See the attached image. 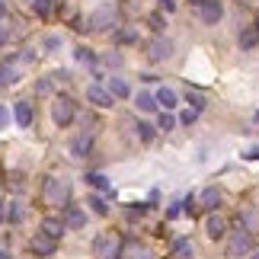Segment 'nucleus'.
<instances>
[{"label": "nucleus", "instance_id": "obj_9", "mask_svg": "<svg viewBox=\"0 0 259 259\" xmlns=\"http://www.w3.org/2000/svg\"><path fill=\"white\" fill-rule=\"evenodd\" d=\"M58 250V240L55 237H48L45 231H38L35 237H32V253H38V256H52Z\"/></svg>", "mask_w": 259, "mask_h": 259}, {"label": "nucleus", "instance_id": "obj_3", "mask_svg": "<svg viewBox=\"0 0 259 259\" xmlns=\"http://www.w3.org/2000/svg\"><path fill=\"white\" fill-rule=\"evenodd\" d=\"M74 115H77V106H74L71 96H58L55 103H52V118H55L58 128H67V125L74 122Z\"/></svg>", "mask_w": 259, "mask_h": 259}, {"label": "nucleus", "instance_id": "obj_35", "mask_svg": "<svg viewBox=\"0 0 259 259\" xmlns=\"http://www.w3.org/2000/svg\"><path fill=\"white\" fill-rule=\"evenodd\" d=\"M35 93H38V96L52 93V80H38V83H35Z\"/></svg>", "mask_w": 259, "mask_h": 259}, {"label": "nucleus", "instance_id": "obj_41", "mask_svg": "<svg viewBox=\"0 0 259 259\" xmlns=\"http://www.w3.org/2000/svg\"><path fill=\"white\" fill-rule=\"evenodd\" d=\"M243 157H246V160H259V147H250V151H246Z\"/></svg>", "mask_w": 259, "mask_h": 259}, {"label": "nucleus", "instance_id": "obj_36", "mask_svg": "<svg viewBox=\"0 0 259 259\" xmlns=\"http://www.w3.org/2000/svg\"><path fill=\"white\" fill-rule=\"evenodd\" d=\"M7 218H10V205L4 202V198H0V224H4V221H7Z\"/></svg>", "mask_w": 259, "mask_h": 259}, {"label": "nucleus", "instance_id": "obj_5", "mask_svg": "<svg viewBox=\"0 0 259 259\" xmlns=\"http://www.w3.org/2000/svg\"><path fill=\"white\" fill-rule=\"evenodd\" d=\"M118 250H122V240L115 234H99L93 240V253L99 259H112V256H118Z\"/></svg>", "mask_w": 259, "mask_h": 259}, {"label": "nucleus", "instance_id": "obj_11", "mask_svg": "<svg viewBox=\"0 0 259 259\" xmlns=\"http://www.w3.org/2000/svg\"><path fill=\"white\" fill-rule=\"evenodd\" d=\"M93 147V132H80L71 138V157H87Z\"/></svg>", "mask_w": 259, "mask_h": 259}, {"label": "nucleus", "instance_id": "obj_45", "mask_svg": "<svg viewBox=\"0 0 259 259\" xmlns=\"http://www.w3.org/2000/svg\"><path fill=\"white\" fill-rule=\"evenodd\" d=\"M0 259H10V256H7V250H0Z\"/></svg>", "mask_w": 259, "mask_h": 259}, {"label": "nucleus", "instance_id": "obj_4", "mask_svg": "<svg viewBox=\"0 0 259 259\" xmlns=\"http://www.w3.org/2000/svg\"><path fill=\"white\" fill-rule=\"evenodd\" d=\"M250 246H253V237L246 227H240V231H234L231 234V240H227V256H234V259H240L250 253Z\"/></svg>", "mask_w": 259, "mask_h": 259}, {"label": "nucleus", "instance_id": "obj_14", "mask_svg": "<svg viewBox=\"0 0 259 259\" xmlns=\"http://www.w3.org/2000/svg\"><path fill=\"white\" fill-rule=\"evenodd\" d=\"M42 231H45L48 237H55V240H61L64 231H67V224L61 221V218H45V221H42Z\"/></svg>", "mask_w": 259, "mask_h": 259}, {"label": "nucleus", "instance_id": "obj_38", "mask_svg": "<svg viewBox=\"0 0 259 259\" xmlns=\"http://www.w3.org/2000/svg\"><path fill=\"white\" fill-rule=\"evenodd\" d=\"M4 125H10V109L0 106V128H4Z\"/></svg>", "mask_w": 259, "mask_h": 259}, {"label": "nucleus", "instance_id": "obj_29", "mask_svg": "<svg viewBox=\"0 0 259 259\" xmlns=\"http://www.w3.org/2000/svg\"><path fill=\"white\" fill-rule=\"evenodd\" d=\"M138 138H141V141H151V138H154V125L141 122V125H138Z\"/></svg>", "mask_w": 259, "mask_h": 259}, {"label": "nucleus", "instance_id": "obj_2", "mask_svg": "<svg viewBox=\"0 0 259 259\" xmlns=\"http://www.w3.org/2000/svg\"><path fill=\"white\" fill-rule=\"evenodd\" d=\"M118 23V7L115 4H103L96 7L93 13L87 19V29H93V32H106V29H112Z\"/></svg>", "mask_w": 259, "mask_h": 259}, {"label": "nucleus", "instance_id": "obj_20", "mask_svg": "<svg viewBox=\"0 0 259 259\" xmlns=\"http://www.w3.org/2000/svg\"><path fill=\"white\" fill-rule=\"evenodd\" d=\"M135 106L141 109V112H157V106H160V103H157V96H151V93H138L135 96Z\"/></svg>", "mask_w": 259, "mask_h": 259}, {"label": "nucleus", "instance_id": "obj_30", "mask_svg": "<svg viewBox=\"0 0 259 259\" xmlns=\"http://www.w3.org/2000/svg\"><path fill=\"white\" fill-rule=\"evenodd\" d=\"M32 7H35V13H38V16H48V13H52V0H35Z\"/></svg>", "mask_w": 259, "mask_h": 259}, {"label": "nucleus", "instance_id": "obj_15", "mask_svg": "<svg viewBox=\"0 0 259 259\" xmlns=\"http://www.w3.org/2000/svg\"><path fill=\"white\" fill-rule=\"evenodd\" d=\"M198 202H202V208H208V211H214L218 205H221V189H205L202 195H198Z\"/></svg>", "mask_w": 259, "mask_h": 259}, {"label": "nucleus", "instance_id": "obj_7", "mask_svg": "<svg viewBox=\"0 0 259 259\" xmlns=\"http://www.w3.org/2000/svg\"><path fill=\"white\" fill-rule=\"evenodd\" d=\"M170 55H173V42H170V38H163V35H157L154 42L147 45V58H151V61H157V64L166 61Z\"/></svg>", "mask_w": 259, "mask_h": 259}, {"label": "nucleus", "instance_id": "obj_6", "mask_svg": "<svg viewBox=\"0 0 259 259\" xmlns=\"http://www.w3.org/2000/svg\"><path fill=\"white\" fill-rule=\"evenodd\" d=\"M224 16V4L221 0H202L198 4V19H202L205 26H218Z\"/></svg>", "mask_w": 259, "mask_h": 259}, {"label": "nucleus", "instance_id": "obj_17", "mask_svg": "<svg viewBox=\"0 0 259 259\" xmlns=\"http://www.w3.org/2000/svg\"><path fill=\"white\" fill-rule=\"evenodd\" d=\"M195 256V246H192V240H176L173 243V259H192Z\"/></svg>", "mask_w": 259, "mask_h": 259}, {"label": "nucleus", "instance_id": "obj_37", "mask_svg": "<svg viewBox=\"0 0 259 259\" xmlns=\"http://www.w3.org/2000/svg\"><path fill=\"white\" fill-rule=\"evenodd\" d=\"M157 4H160V10H166V13H173V10H176V0H157Z\"/></svg>", "mask_w": 259, "mask_h": 259}, {"label": "nucleus", "instance_id": "obj_26", "mask_svg": "<svg viewBox=\"0 0 259 259\" xmlns=\"http://www.w3.org/2000/svg\"><path fill=\"white\" fill-rule=\"evenodd\" d=\"M157 128H160V132H173V128H176V118L170 112H163L160 118H157Z\"/></svg>", "mask_w": 259, "mask_h": 259}, {"label": "nucleus", "instance_id": "obj_42", "mask_svg": "<svg viewBox=\"0 0 259 259\" xmlns=\"http://www.w3.org/2000/svg\"><path fill=\"white\" fill-rule=\"evenodd\" d=\"M7 35H10V32H7V23H4V19H0V45L7 42Z\"/></svg>", "mask_w": 259, "mask_h": 259}, {"label": "nucleus", "instance_id": "obj_33", "mask_svg": "<svg viewBox=\"0 0 259 259\" xmlns=\"http://www.w3.org/2000/svg\"><path fill=\"white\" fill-rule=\"evenodd\" d=\"M7 221H10V224H16V221H23V208H19L16 202H13V205H10V218H7Z\"/></svg>", "mask_w": 259, "mask_h": 259}, {"label": "nucleus", "instance_id": "obj_44", "mask_svg": "<svg viewBox=\"0 0 259 259\" xmlns=\"http://www.w3.org/2000/svg\"><path fill=\"white\" fill-rule=\"evenodd\" d=\"M4 13H7V4H4V0H0V19H4Z\"/></svg>", "mask_w": 259, "mask_h": 259}, {"label": "nucleus", "instance_id": "obj_21", "mask_svg": "<svg viewBox=\"0 0 259 259\" xmlns=\"http://www.w3.org/2000/svg\"><path fill=\"white\" fill-rule=\"evenodd\" d=\"M157 103H160L163 109H173L176 106V93L170 87H160V90H157Z\"/></svg>", "mask_w": 259, "mask_h": 259}, {"label": "nucleus", "instance_id": "obj_43", "mask_svg": "<svg viewBox=\"0 0 259 259\" xmlns=\"http://www.w3.org/2000/svg\"><path fill=\"white\" fill-rule=\"evenodd\" d=\"M58 45H61V42H58V38H55V35H52V38H45V48H52V52H55V48H58Z\"/></svg>", "mask_w": 259, "mask_h": 259}, {"label": "nucleus", "instance_id": "obj_31", "mask_svg": "<svg viewBox=\"0 0 259 259\" xmlns=\"http://www.w3.org/2000/svg\"><path fill=\"white\" fill-rule=\"evenodd\" d=\"M195 118H198V109H192V106H189V109H186V112H183V115H179V122H183V125H192V122H195Z\"/></svg>", "mask_w": 259, "mask_h": 259}, {"label": "nucleus", "instance_id": "obj_34", "mask_svg": "<svg viewBox=\"0 0 259 259\" xmlns=\"http://www.w3.org/2000/svg\"><path fill=\"white\" fill-rule=\"evenodd\" d=\"M147 23H151V29H154V32H163V16H160V13H154L151 19H147Z\"/></svg>", "mask_w": 259, "mask_h": 259}, {"label": "nucleus", "instance_id": "obj_18", "mask_svg": "<svg viewBox=\"0 0 259 259\" xmlns=\"http://www.w3.org/2000/svg\"><path fill=\"white\" fill-rule=\"evenodd\" d=\"M83 179H87V186H93V189H103V192H109V195H115V189L109 186V179H106L103 173H87Z\"/></svg>", "mask_w": 259, "mask_h": 259}, {"label": "nucleus", "instance_id": "obj_28", "mask_svg": "<svg viewBox=\"0 0 259 259\" xmlns=\"http://www.w3.org/2000/svg\"><path fill=\"white\" fill-rule=\"evenodd\" d=\"M77 61H83V64H93V61H96V55L90 52L87 45H80V48H77Z\"/></svg>", "mask_w": 259, "mask_h": 259}, {"label": "nucleus", "instance_id": "obj_32", "mask_svg": "<svg viewBox=\"0 0 259 259\" xmlns=\"http://www.w3.org/2000/svg\"><path fill=\"white\" fill-rule=\"evenodd\" d=\"M103 61L109 67H122V55H118V52H109V55H103Z\"/></svg>", "mask_w": 259, "mask_h": 259}, {"label": "nucleus", "instance_id": "obj_16", "mask_svg": "<svg viewBox=\"0 0 259 259\" xmlns=\"http://www.w3.org/2000/svg\"><path fill=\"white\" fill-rule=\"evenodd\" d=\"M109 93H112L115 99H128L132 96V87H128L122 77H109Z\"/></svg>", "mask_w": 259, "mask_h": 259}, {"label": "nucleus", "instance_id": "obj_22", "mask_svg": "<svg viewBox=\"0 0 259 259\" xmlns=\"http://www.w3.org/2000/svg\"><path fill=\"white\" fill-rule=\"evenodd\" d=\"M19 77L13 71V64H0V87H7V83H16Z\"/></svg>", "mask_w": 259, "mask_h": 259}, {"label": "nucleus", "instance_id": "obj_48", "mask_svg": "<svg viewBox=\"0 0 259 259\" xmlns=\"http://www.w3.org/2000/svg\"><path fill=\"white\" fill-rule=\"evenodd\" d=\"M256 128H259V112H256Z\"/></svg>", "mask_w": 259, "mask_h": 259}, {"label": "nucleus", "instance_id": "obj_13", "mask_svg": "<svg viewBox=\"0 0 259 259\" xmlns=\"http://www.w3.org/2000/svg\"><path fill=\"white\" fill-rule=\"evenodd\" d=\"M13 118H16L19 128H29V125H32V106H29L26 99H19V103L13 106Z\"/></svg>", "mask_w": 259, "mask_h": 259}, {"label": "nucleus", "instance_id": "obj_47", "mask_svg": "<svg viewBox=\"0 0 259 259\" xmlns=\"http://www.w3.org/2000/svg\"><path fill=\"white\" fill-rule=\"evenodd\" d=\"M253 26H256V29H259V13H256V23H253Z\"/></svg>", "mask_w": 259, "mask_h": 259}, {"label": "nucleus", "instance_id": "obj_39", "mask_svg": "<svg viewBox=\"0 0 259 259\" xmlns=\"http://www.w3.org/2000/svg\"><path fill=\"white\" fill-rule=\"evenodd\" d=\"M179 214H183V208H179V205H173V208H170V211H166V221H176V218H179Z\"/></svg>", "mask_w": 259, "mask_h": 259}, {"label": "nucleus", "instance_id": "obj_19", "mask_svg": "<svg viewBox=\"0 0 259 259\" xmlns=\"http://www.w3.org/2000/svg\"><path fill=\"white\" fill-rule=\"evenodd\" d=\"M259 45V29L253 26V29H243V32H240V48H243V52H253V48Z\"/></svg>", "mask_w": 259, "mask_h": 259}, {"label": "nucleus", "instance_id": "obj_23", "mask_svg": "<svg viewBox=\"0 0 259 259\" xmlns=\"http://www.w3.org/2000/svg\"><path fill=\"white\" fill-rule=\"evenodd\" d=\"M112 35H115V42H118V45H132L135 38H138V32H135V29H115Z\"/></svg>", "mask_w": 259, "mask_h": 259}, {"label": "nucleus", "instance_id": "obj_10", "mask_svg": "<svg viewBox=\"0 0 259 259\" xmlns=\"http://www.w3.org/2000/svg\"><path fill=\"white\" fill-rule=\"evenodd\" d=\"M205 234L211 237V240H221V237L227 234V221H224L221 214H214V211H211V214L205 218Z\"/></svg>", "mask_w": 259, "mask_h": 259}, {"label": "nucleus", "instance_id": "obj_12", "mask_svg": "<svg viewBox=\"0 0 259 259\" xmlns=\"http://www.w3.org/2000/svg\"><path fill=\"white\" fill-rule=\"evenodd\" d=\"M64 224H67V231H80V227L87 224V214L77 205H67L64 208Z\"/></svg>", "mask_w": 259, "mask_h": 259}, {"label": "nucleus", "instance_id": "obj_49", "mask_svg": "<svg viewBox=\"0 0 259 259\" xmlns=\"http://www.w3.org/2000/svg\"><path fill=\"white\" fill-rule=\"evenodd\" d=\"M192 4H195V7H198V4H202V0H192Z\"/></svg>", "mask_w": 259, "mask_h": 259}, {"label": "nucleus", "instance_id": "obj_46", "mask_svg": "<svg viewBox=\"0 0 259 259\" xmlns=\"http://www.w3.org/2000/svg\"><path fill=\"white\" fill-rule=\"evenodd\" d=\"M253 259H259V246H256V250H253Z\"/></svg>", "mask_w": 259, "mask_h": 259}, {"label": "nucleus", "instance_id": "obj_25", "mask_svg": "<svg viewBox=\"0 0 259 259\" xmlns=\"http://www.w3.org/2000/svg\"><path fill=\"white\" fill-rule=\"evenodd\" d=\"M186 103L202 112V109H205V96H202V93H192V90H189V93H186Z\"/></svg>", "mask_w": 259, "mask_h": 259}, {"label": "nucleus", "instance_id": "obj_1", "mask_svg": "<svg viewBox=\"0 0 259 259\" xmlns=\"http://www.w3.org/2000/svg\"><path fill=\"white\" fill-rule=\"evenodd\" d=\"M42 198H45V205H52V208H67L71 186H67L64 179H58V176H48L42 183Z\"/></svg>", "mask_w": 259, "mask_h": 259}, {"label": "nucleus", "instance_id": "obj_27", "mask_svg": "<svg viewBox=\"0 0 259 259\" xmlns=\"http://www.w3.org/2000/svg\"><path fill=\"white\" fill-rule=\"evenodd\" d=\"M90 208H93V211H96L99 218H106V214H109V205H106L99 195H93V198H90Z\"/></svg>", "mask_w": 259, "mask_h": 259}, {"label": "nucleus", "instance_id": "obj_24", "mask_svg": "<svg viewBox=\"0 0 259 259\" xmlns=\"http://www.w3.org/2000/svg\"><path fill=\"white\" fill-rule=\"evenodd\" d=\"M240 227H246L250 234H253V231H259V214H256V211H246V214L240 218Z\"/></svg>", "mask_w": 259, "mask_h": 259}, {"label": "nucleus", "instance_id": "obj_40", "mask_svg": "<svg viewBox=\"0 0 259 259\" xmlns=\"http://www.w3.org/2000/svg\"><path fill=\"white\" fill-rule=\"evenodd\" d=\"M132 259H151V253H147V250H138V246H135V250H132Z\"/></svg>", "mask_w": 259, "mask_h": 259}, {"label": "nucleus", "instance_id": "obj_8", "mask_svg": "<svg viewBox=\"0 0 259 259\" xmlns=\"http://www.w3.org/2000/svg\"><path fill=\"white\" fill-rule=\"evenodd\" d=\"M87 99H90V103H93V106H99V109H109V106H112V93H109V90H103V87H99V83H90L87 87Z\"/></svg>", "mask_w": 259, "mask_h": 259}]
</instances>
